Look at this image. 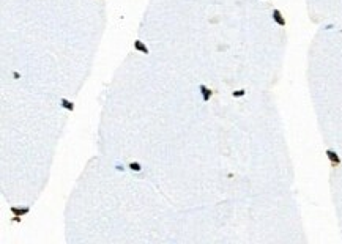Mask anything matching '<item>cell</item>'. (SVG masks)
I'll list each match as a JSON object with an SVG mask.
<instances>
[{
  "instance_id": "6da1fadb",
  "label": "cell",
  "mask_w": 342,
  "mask_h": 244,
  "mask_svg": "<svg viewBox=\"0 0 342 244\" xmlns=\"http://www.w3.org/2000/svg\"><path fill=\"white\" fill-rule=\"evenodd\" d=\"M326 156H328V159L331 161V165H333V167H337V165L341 164V158L337 156L336 151H333V150H326Z\"/></svg>"
},
{
  "instance_id": "7a4b0ae2",
  "label": "cell",
  "mask_w": 342,
  "mask_h": 244,
  "mask_svg": "<svg viewBox=\"0 0 342 244\" xmlns=\"http://www.w3.org/2000/svg\"><path fill=\"white\" fill-rule=\"evenodd\" d=\"M273 17H274V21L277 22L279 25H285V21L282 19V16H281V13L277 11V10H274V13H273Z\"/></svg>"
},
{
  "instance_id": "3957f363",
  "label": "cell",
  "mask_w": 342,
  "mask_h": 244,
  "mask_svg": "<svg viewBox=\"0 0 342 244\" xmlns=\"http://www.w3.org/2000/svg\"><path fill=\"white\" fill-rule=\"evenodd\" d=\"M235 96H243L244 95V90H240V91H235V93H234Z\"/></svg>"
}]
</instances>
